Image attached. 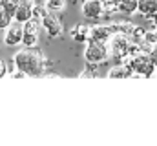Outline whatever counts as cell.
Segmentation results:
<instances>
[{
    "mask_svg": "<svg viewBox=\"0 0 157 146\" xmlns=\"http://www.w3.org/2000/svg\"><path fill=\"white\" fill-rule=\"evenodd\" d=\"M15 70L22 71L26 77H42L46 71V59L35 48H24L13 57Z\"/></svg>",
    "mask_w": 157,
    "mask_h": 146,
    "instance_id": "obj_1",
    "label": "cell"
},
{
    "mask_svg": "<svg viewBox=\"0 0 157 146\" xmlns=\"http://www.w3.org/2000/svg\"><path fill=\"white\" fill-rule=\"evenodd\" d=\"M106 46H108L110 57L119 59V60H124L126 57H132V55H137L143 51V48L137 42H133L128 35H122V33H112Z\"/></svg>",
    "mask_w": 157,
    "mask_h": 146,
    "instance_id": "obj_2",
    "label": "cell"
},
{
    "mask_svg": "<svg viewBox=\"0 0 157 146\" xmlns=\"http://www.w3.org/2000/svg\"><path fill=\"white\" fill-rule=\"evenodd\" d=\"M122 64H126L133 75L137 77H143V79H150L155 75V64L152 62V59L148 57L146 51H141L137 55H132V57H126L122 60Z\"/></svg>",
    "mask_w": 157,
    "mask_h": 146,
    "instance_id": "obj_3",
    "label": "cell"
},
{
    "mask_svg": "<svg viewBox=\"0 0 157 146\" xmlns=\"http://www.w3.org/2000/svg\"><path fill=\"white\" fill-rule=\"evenodd\" d=\"M110 57L108 53V46L104 42H93V40H88V46L84 49V59L88 64H101L104 62L106 59Z\"/></svg>",
    "mask_w": 157,
    "mask_h": 146,
    "instance_id": "obj_4",
    "label": "cell"
},
{
    "mask_svg": "<svg viewBox=\"0 0 157 146\" xmlns=\"http://www.w3.org/2000/svg\"><path fill=\"white\" fill-rule=\"evenodd\" d=\"M40 26L46 29V33L51 36V38L62 35V24H60V20H59L55 15H51V11H48V9H46V13L40 17Z\"/></svg>",
    "mask_w": 157,
    "mask_h": 146,
    "instance_id": "obj_5",
    "label": "cell"
},
{
    "mask_svg": "<svg viewBox=\"0 0 157 146\" xmlns=\"http://www.w3.org/2000/svg\"><path fill=\"white\" fill-rule=\"evenodd\" d=\"M22 24H11L6 28V33H4V44L9 46V48H17V46H22Z\"/></svg>",
    "mask_w": 157,
    "mask_h": 146,
    "instance_id": "obj_6",
    "label": "cell"
},
{
    "mask_svg": "<svg viewBox=\"0 0 157 146\" xmlns=\"http://www.w3.org/2000/svg\"><path fill=\"white\" fill-rule=\"evenodd\" d=\"M82 15L88 17V18H93V20L101 18L104 15L101 0H84V4H82Z\"/></svg>",
    "mask_w": 157,
    "mask_h": 146,
    "instance_id": "obj_7",
    "label": "cell"
},
{
    "mask_svg": "<svg viewBox=\"0 0 157 146\" xmlns=\"http://www.w3.org/2000/svg\"><path fill=\"white\" fill-rule=\"evenodd\" d=\"M112 36V31L108 26H90V35L88 40H93V42H108V38Z\"/></svg>",
    "mask_w": 157,
    "mask_h": 146,
    "instance_id": "obj_8",
    "label": "cell"
},
{
    "mask_svg": "<svg viewBox=\"0 0 157 146\" xmlns=\"http://www.w3.org/2000/svg\"><path fill=\"white\" fill-rule=\"evenodd\" d=\"M157 11V0H137V13L152 17Z\"/></svg>",
    "mask_w": 157,
    "mask_h": 146,
    "instance_id": "obj_9",
    "label": "cell"
},
{
    "mask_svg": "<svg viewBox=\"0 0 157 146\" xmlns=\"http://www.w3.org/2000/svg\"><path fill=\"white\" fill-rule=\"evenodd\" d=\"M130 77H133V73L126 64H119L108 71V79H130Z\"/></svg>",
    "mask_w": 157,
    "mask_h": 146,
    "instance_id": "obj_10",
    "label": "cell"
},
{
    "mask_svg": "<svg viewBox=\"0 0 157 146\" xmlns=\"http://www.w3.org/2000/svg\"><path fill=\"white\" fill-rule=\"evenodd\" d=\"M112 33H122V35L132 36L135 31V24H130V22H115L112 26H108Z\"/></svg>",
    "mask_w": 157,
    "mask_h": 146,
    "instance_id": "obj_11",
    "label": "cell"
},
{
    "mask_svg": "<svg viewBox=\"0 0 157 146\" xmlns=\"http://www.w3.org/2000/svg\"><path fill=\"white\" fill-rule=\"evenodd\" d=\"M88 35H90V28H88V26L77 24V26L71 29V38L77 40V42H86V40H88Z\"/></svg>",
    "mask_w": 157,
    "mask_h": 146,
    "instance_id": "obj_12",
    "label": "cell"
},
{
    "mask_svg": "<svg viewBox=\"0 0 157 146\" xmlns=\"http://www.w3.org/2000/svg\"><path fill=\"white\" fill-rule=\"evenodd\" d=\"M119 11L124 15H133L137 11V0H117Z\"/></svg>",
    "mask_w": 157,
    "mask_h": 146,
    "instance_id": "obj_13",
    "label": "cell"
},
{
    "mask_svg": "<svg viewBox=\"0 0 157 146\" xmlns=\"http://www.w3.org/2000/svg\"><path fill=\"white\" fill-rule=\"evenodd\" d=\"M37 44H39V33H29V31L22 33V46L24 48H35Z\"/></svg>",
    "mask_w": 157,
    "mask_h": 146,
    "instance_id": "obj_14",
    "label": "cell"
},
{
    "mask_svg": "<svg viewBox=\"0 0 157 146\" xmlns=\"http://www.w3.org/2000/svg\"><path fill=\"white\" fill-rule=\"evenodd\" d=\"M44 6L48 11H62L66 6V0H46Z\"/></svg>",
    "mask_w": 157,
    "mask_h": 146,
    "instance_id": "obj_15",
    "label": "cell"
},
{
    "mask_svg": "<svg viewBox=\"0 0 157 146\" xmlns=\"http://www.w3.org/2000/svg\"><path fill=\"white\" fill-rule=\"evenodd\" d=\"M13 24V17L11 15H7L6 13V9L0 6V29H6L7 26H11Z\"/></svg>",
    "mask_w": 157,
    "mask_h": 146,
    "instance_id": "obj_16",
    "label": "cell"
},
{
    "mask_svg": "<svg viewBox=\"0 0 157 146\" xmlns=\"http://www.w3.org/2000/svg\"><path fill=\"white\" fill-rule=\"evenodd\" d=\"M101 4H102L104 13H113V11H119V2H117V0H101Z\"/></svg>",
    "mask_w": 157,
    "mask_h": 146,
    "instance_id": "obj_17",
    "label": "cell"
},
{
    "mask_svg": "<svg viewBox=\"0 0 157 146\" xmlns=\"http://www.w3.org/2000/svg\"><path fill=\"white\" fill-rule=\"evenodd\" d=\"M146 53H148V57L152 59V62L155 64V68H157V44H154V46H152Z\"/></svg>",
    "mask_w": 157,
    "mask_h": 146,
    "instance_id": "obj_18",
    "label": "cell"
},
{
    "mask_svg": "<svg viewBox=\"0 0 157 146\" xmlns=\"http://www.w3.org/2000/svg\"><path fill=\"white\" fill-rule=\"evenodd\" d=\"M6 75H7V64L0 59V79H4Z\"/></svg>",
    "mask_w": 157,
    "mask_h": 146,
    "instance_id": "obj_19",
    "label": "cell"
},
{
    "mask_svg": "<svg viewBox=\"0 0 157 146\" xmlns=\"http://www.w3.org/2000/svg\"><path fill=\"white\" fill-rule=\"evenodd\" d=\"M11 77H13V79H26V75L22 71H18V70H15V73H13Z\"/></svg>",
    "mask_w": 157,
    "mask_h": 146,
    "instance_id": "obj_20",
    "label": "cell"
},
{
    "mask_svg": "<svg viewBox=\"0 0 157 146\" xmlns=\"http://www.w3.org/2000/svg\"><path fill=\"white\" fill-rule=\"evenodd\" d=\"M150 18H152V24H154V28H157V11L152 15V17H150Z\"/></svg>",
    "mask_w": 157,
    "mask_h": 146,
    "instance_id": "obj_21",
    "label": "cell"
},
{
    "mask_svg": "<svg viewBox=\"0 0 157 146\" xmlns=\"http://www.w3.org/2000/svg\"><path fill=\"white\" fill-rule=\"evenodd\" d=\"M154 33H155V38H157V28H155V29H154Z\"/></svg>",
    "mask_w": 157,
    "mask_h": 146,
    "instance_id": "obj_22",
    "label": "cell"
},
{
    "mask_svg": "<svg viewBox=\"0 0 157 146\" xmlns=\"http://www.w3.org/2000/svg\"><path fill=\"white\" fill-rule=\"evenodd\" d=\"M155 75H157V68H155Z\"/></svg>",
    "mask_w": 157,
    "mask_h": 146,
    "instance_id": "obj_23",
    "label": "cell"
}]
</instances>
